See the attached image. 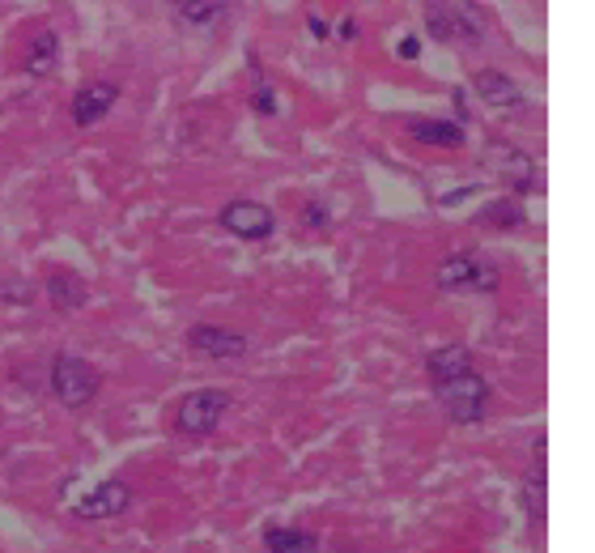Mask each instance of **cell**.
Masks as SVG:
<instances>
[{
  "instance_id": "cell-3",
  "label": "cell",
  "mask_w": 595,
  "mask_h": 553,
  "mask_svg": "<svg viewBox=\"0 0 595 553\" xmlns=\"http://www.w3.org/2000/svg\"><path fill=\"white\" fill-rule=\"evenodd\" d=\"M434 286L447 294H489V290H498V268L481 256H472V251H459V256H447L438 264Z\"/></svg>"
},
{
  "instance_id": "cell-2",
  "label": "cell",
  "mask_w": 595,
  "mask_h": 553,
  "mask_svg": "<svg viewBox=\"0 0 595 553\" xmlns=\"http://www.w3.org/2000/svg\"><path fill=\"white\" fill-rule=\"evenodd\" d=\"M434 392H438V405L447 409V417L459 426H476L489 409V379L476 371V366H464V371H455V375L434 379Z\"/></svg>"
},
{
  "instance_id": "cell-5",
  "label": "cell",
  "mask_w": 595,
  "mask_h": 553,
  "mask_svg": "<svg viewBox=\"0 0 595 553\" xmlns=\"http://www.w3.org/2000/svg\"><path fill=\"white\" fill-rule=\"evenodd\" d=\"M51 392H56L68 409H85L98 396V371L85 358H60L51 371Z\"/></svg>"
},
{
  "instance_id": "cell-7",
  "label": "cell",
  "mask_w": 595,
  "mask_h": 553,
  "mask_svg": "<svg viewBox=\"0 0 595 553\" xmlns=\"http://www.w3.org/2000/svg\"><path fill=\"white\" fill-rule=\"evenodd\" d=\"M187 345L196 349V354L204 358H243L251 341L243 337V332H230V328H213V324H196L192 332H187Z\"/></svg>"
},
{
  "instance_id": "cell-11",
  "label": "cell",
  "mask_w": 595,
  "mask_h": 553,
  "mask_svg": "<svg viewBox=\"0 0 595 553\" xmlns=\"http://www.w3.org/2000/svg\"><path fill=\"white\" fill-rule=\"evenodd\" d=\"M408 137L421 141V145L459 149V145H464V124H451V120H413V124H408Z\"/></svg>"
},
{
  "instance_id": "cell-8",
  "label": "cell",
  "mask_w": 595,
  "mask_h": 553,
  "mask_svg": "<svg viewBox=\"0 0 595 553\" xmlns=\"http://www.w3.org/2000/svg\"><path fill=\"white\" fill-rule=\"evenodd\" d=\"M132 502V490L124 481H102L98 490H90L81 502H77V515L85 519H111V515H124Z\"/></svg>"
},
{
  "instance_id": "cell-22",
  "label": "cell",
  "mask_w": 595,
  "mask_h": 553,
  "mask_svg": "<svg viewBox=\"0 0 595 553\" xmlns=\"http://www.w3.org/2000/svg\"><path fill=\"white\" fill-rule=\"evenodd\" d=\"M400 56H404V60H417V56H421V39H404V43H400Z\"/></svg>"
},
{
  "instance_id": "cell-9",
  "label": "cell",
  "mask_w": 595,
  "mask_h": 553,
  "mask_svg": "<svg viewBox=\"0 0 595 553\" xmlns=\"http://www.w3.org/2000/svg\"><path fill=\"white\" fill-rule=\"evenodd\" d=\"M115 98H119V90L111 86V81H90V86L77 90V98H73V120H77L81 128L98 124L102 115L115 107Z\"/></svg>"
},
{
  "instance_id": "cell-12",
  "label": "cell",
  "mask_w": 595,
  "mask_h": 553,
  "mask_svg": "<svg viewBox=\"0 0 595 553\" xmlns=\"http://www.w3.org/2000/svg\"><path fill=\"white\" fill-rule=\"evenodd\" d=\"M47 294H51V303H56L60 311H77L85 303V281L77 273H68V268H51V273H47Z\"/></svg>"
},
{
  "instance_id": "cell-16",
  "label": "cell",
  "mask_w": 595,
  "mask_h": 553,
  "mask_svg": "<svg viewBox=\"0 0 595 553\" xmlns=\"http://www.w3.org/2000/svg\"><path fill=\"white\" fill-rule=\"evenodd\" d=\"M425 366H430L434 379H442V375H455V371H464V366H472V354L464 345H447V349H434V354L425 358Z\"/></svg>"
},
{
  "instance_id": "cell-6",
  "label": "cell",
  "mask_w": 595,
  "mask_h": 553,
  "mask_svg": "<svg viewBox=\"0 0 595 553\" xmlns=\"http://www.w3.org/2000/svg\"><path fill=\"white\" fill-rule=\"evenodd\" d=\"M217 222H221V230H230L234 239H247V243H260L277 230V217H272V209L260 205V200H230V205L217 213Z\"/></svg>"
},
{
  "instance_id": "cell-14",
  "label": "cell",
  "mask_w": 595,
  "mask_h": 553,
  "mask_svg": "<svg viewBox=\"0 0 595 553\" xmlns=\"http://www.w3.org/2000/svg\"><path fill=\"white\" fill-rule=\"evenodd\" d=\"M264 549L268 553H319V536L302 528H268Z\"/></svg>"
},
{
  "instance_id": "cell-1",
  "label": "cell",
  "mask_w": 595,
  "mask_h": 553,
  "mask_svg": "<svg viewBox=\"0 0 595 553\" xmlns=\"http://www.w3.org/2000/svg\"><path fill=\"white\" fill-rule=\"evenodd\" d=\"M425 30H430L438 43L464 47V52L489 43V18L476 0H434V5L425 9Z\"/></svg>"
},
{
  "instance_id": "cell-4",
  "label": "cell",
  "mask_w": 595,
  "mask_h": 553,
  "mask_svg": "<svg viewBox=\"0 0 595 553\" xmlns=\"http://www.w3.org/2000/svg\"><path fill=\"white\" fill-rule=\"evenodd\" d=\"M230 409V396L226 392H187L179 400V413H175V426L179 434H192V439H200V434H213L221 426V413Z\"/></svg>"
},
{
  "instance_id": "cell-10",
  "label": "cell",
  "mask_w": 595,
  "mask_h": 553,
  "mask_svg": "<svg viewBox=\"0 0 595 553\" xmlns=\"http://www.w3.org/2000/svg\"><path fill=\"white\" fill-rule=\"evenodd\" d=\"M472 86H476V94H481L489 107H523V90L506 73H498V69H481L472 77Z\"/></svg>"
},
{
  "instance_id": "cell-18",
  "label": "cell",
  "mask_w": 595,
  "mask_h": 553,
  "mask_svg": "<svg viewBox=\"0 0 595 553\" xmlns=\"http://www.w3.org/2000/svg\"><path fill=\"white\" fill-rule=\"evenodd\" d=\"M251 107L255 111H260V115H277V90H272L268 86V81L260 77V81H255V94H251Z\"/></svg>"
},
{
  "instance_id": "cell-17",
  "label": "cell",
  "mask_w": 595,
  "mask_h": 553,
  "mask_svg": "<svg viewBox=\"0 0 595 553\" xmlns=\"http://www.w3.org/2000/svg\"><path fill=\"white\" fill-rule=\"evenodd\" d=\"M481 222L485 226H523L527 222V213L515 205V200H498V205H489V213H481Z\"/></svg>"
},
{
  "instance_id": "cell-15",
  "label": "cell",
  "mask_w": 595,
  "mask_h": 553,
  "mask_svg": "<svg viewBox=\"0 0 595 553\" xmlns=\"http://www.w3.org/2000/svg\"><path fill=\"white\" fill-rule=\"evenodd\" d=\"M187 26H213L226 13V0H170Z\"/></svg>"
},
{
  "instance_id": "cell-19",
  "label": "cell",
  "mask_w": 595,
  "mask_h": 553,
  "mask_svg": "<svg viewBox=\"0 0 595 553\" xmlns=\"http://www.w3.org/2000/svg\"><path fill=\"white\" fill-rule=\"evenodd\" d=\"M328 205H319V200H306V209H302V226L306 230H328Z\"/></svg>"
},
{
  "instance_id": "cell-13",
  "label": "cell",
  "mask_w": 595,
  "mask_h": 553,
  "mask_svg": "<svg viewBox=\"0 0 595 553\" xmlns=\"http://www.w3.org/2000/svg\"><path fill=\"white\" fill-rule=\"evenodd\" d=\"M56 64H60V35L56 30H39L34 43H30V52H26V69L34 77H47Z\"/></svg>"
},
{
  "instance_id": "cell-20",
  "label": "cell",
  "mask_w": 595,
  "mask_h": 553,
  "mask_svg": "<svg viewBox=\"0 0 595 553\" xmlns=\"http://www.w3.org/2000/svg\"><path fill=\"white\" fill-rule=\"evenodd\" d=\"M306 26H311V35H315V39H332V26L323 22V18H315V13L306 18Z\"/></svg>"
},
{
  "instance_id": "cell-21",
  "label": "cell",
  "mask_w": 595,
  "mask_h": 553,
  "mask_svg": "<svg viewBox=\"0 0 595 553\" xmlns=\"http://www.w3.org/2000/svg\"><path fill=\"white\" fill-rule=\"evenodd\" d=\"M336 39H340V43H353V39H357V22H353V18L340 22V26H336Z\"/></svg>"
}]
</instances>
